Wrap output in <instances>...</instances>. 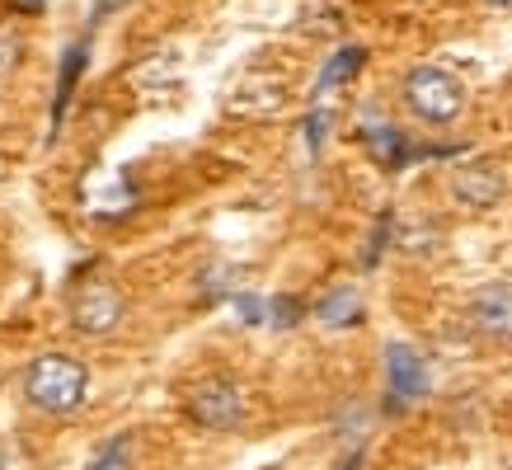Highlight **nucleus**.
I'll return each mask as SVG.
<instances>
[{
    "mask_svg": "<svg viewBox=\"0 0 512 470\" xmlns=\"http://www.w3.org/2000/svg\"><path fill=\"white\" fill-rule=\"evenodd\" d=\"M90 391V367L71 353H43L33 358V367L24 372V400L33 409H43L52 419H71L85 405Z\"/></svg>",
    "mask_w": 512,
    "mask_h": 470,
    "instance_id": "f257e3e1",
    "label": "nucleus"
},
{
    "mask_svg": "<svg viewBox=\"0 0 512 470\" xmlns=\"http://www.w3.org/2000/svg\"><path fill=\"white\" fill-rule=\"evenodd\" d=\"M404 104L423 123H451L466 109V85L451 76L447 66H414L404 76Z\"/></svg>",
    "mask_w": 512,
    "mask_h": 470,
    "instance_id": "f03ea898",
    "label": "nucleus"
},
{
    "mask_svg": "<svg viewBox=\"0 0 512 470\" xmlns=\"http://www.w3.org/2000/svg\"><path fill=\"white\" fill-rule=\"evenodd\" d=\"M188 414H193V423H202V428L226 433V428H240V419H245V395H240V386L226 381V376H207V381H198V386L188 391Z\"/></svg>",
    "mask_w": 512,
    "mask_h": 470,
    "instance_id": "7ed1b4c3",
    "label": "nucleus"
},
{
    "mask_svg": "<svg viewBox=\"0 0 512 470\" xmlns=\"http://www.w3.org/2000/svg\"><path fill=\"white\" fill-rule=\"evenodd\" d=\"M433 386V372H428V362H423L419 348L409 344H386V405L404 409L423 400Z\"/></svg>",
    "mask_w": 512,
    "mask_h": 470,
    "instance_id": "20e7f679",
    "label": "nucleus"
},
{
    "mask_svg": "<svg viewBox=\"0 0 512 470\" xmlns=\"http://www.w3.org/2000/svg\"><path fill=\"white\" fill-rule=\"evenodd\" d=\"M76 329L80 334H113L118 320L127 315V297L109 282H94V287H80L76 297Z\"/></svg>",
    "mask_w": 512,
    "mask_h": 470,
    "instance_id": "39448f33",
    "label": "nucleus"
},
{
    "mask_svg": "<svg viewBox=\"0 0 512 470\" xmlns=\"http://www.w3.org/2000/svg\"><path fill=\"white\" fill-rule=\"evenodd\" d=\"M470 320L484 339L494 344H512V287L508 282H489L470 297Z\"/></svg>",
    "mask_w": 512,
    "mask_h": 470,
    "instance_id": "423d86ee",
    "label": "nucleus"
},
{
    "mask_svg": "<svg viewBox=\"0 0 512 470\" xmlns=\"http://www.w3.org/2000/svg\"><path fill=\"white\" fill-rule=\"evenodd\" d=\"M451 188H456V198L470 207H494L508 184H503V170H498V165H470V170L456 174Z\"/></svg>",
    "mask_w": 512,
    "mask_h": 470,
    "instance_id": "0eeeda50",
    "label": "nucleus"
},
{
    "mask_svg": "<svg viewBox=\"0 0 512 470\" xmlns=\"http://www.w3.org/2000/svg\"><path fill=\"white\" fill-rule=\"evenodd\" d=\"M315 320L320 325H329V329H343V325H357L362 320V292L357 287H329L325 297L315 301Z\"/></svg>",
    "mask_w": 512,
    "mask_h": 470,
    "instance_id": "6e6552de",
    "label": "nucleus"
},
{
    "mask_svg": "<svg viewBox=\"0 0 512 470\" xmlns=\"http://www.w3.org/2000/svg\"><path fill=\"white\" fill-rule=\"evenodd\" d=\"M362 141H367V151H372L376 160H381V165H404V160L414 156V151H409V141H404V132L400 127H390V123H376V118H367V123H362Z\"/></svg>",
    "mask_w": 512,
    "mask_h": 470,
    "instance_id": "1a4fd4ad",
    "label": "nucleus"
},
{
    "mask_svg": "<svg viewBox=\"0 0 512 470\" xmlns=\"http://www.w3.org/2000/svg\"><path fill=\"white\" fill-rule=\"evenodd\" d=\"M362 62H367V52H362V47H339V52L329 57V66L320 71V80H315V99H320L325 90H334V85H343V80H353Z\"/></svg>",
    "mask_w": 512,
    "mask_h": 470,
    "instance_id": "9d476101",
    "label": "nucleus"
},
{
    "mask_svg": "<svg viewBox=\"0 0 512 470\" xmlns=\"http://www.w3.org/2000/svg\"><path fill=\"white\" fill-rule=\"evenodd\" d=\"M80 66H85V47H71V52L62 57V80H57V104H52V123H62L66 104H71V90H76Z\"/></svg>",
    "mask_w": 512,
    "mask_h": 470,
    "instance_id": "9b49d317",
    "label": "nucleus"
},
{
    "mask_svg": "<svg viewBox=\"0 0 512 470\" xmlns=\"http://www.w3.org/2000/svg\"><path fill=\"white\" fill-rule=\"evenodd\" d=\"M90 470H132V461H127V447H123V438H113L104 452L94 456V466Z\"/></svg>",
    "mask_w": 512,
    "mask_h": 470,
    "instance_id": "f8f14e48",
    "label": "nucleus"
},
{
    "mask_svg": "<svg viewBox=\"0 0 512 470\" xmlns=\"http://www.w3.org/2000/svg\"><path fill=\"white\" fill-rule=\"evenodd\" d=\"M268 315H273V325H278V329H292L296 315H301V306H296L292 297H278L273 306H268Z\"/></svg>",
    "mask_w": 512,
    "mask_h": 470,
    "instance_id": "ddd939ff",
    "label": "nucleus"
},
{
    "mask_svg": "<svg viewBox=\"0 0 512 470\" xmlns=\"http://www.w3.org/2000/svg\"><path fill=\"white\" fill-rule=\"evenodd\" d=\"M235 311H240V320H245V325H259V320H264V306H259V297H249V292H240V297H235Z\"/></svg>",
    "mask_w": 512,
    "mask_h": 470,
    "instance_id": "4468645a",
    "label": "nucleus"
},
{
    "mask_svg": "<svg viewBox=\"0 0 512 470\" xmlns=\"http://www.w3.org/2000/svg\"><path fill=\"white\" fill-rule=\"evenodd\" d=\"M320 137H325V113H311V123H306V146L320 151Z\"/></svg>",
    "mask_w": 512,
    "mask_h": 470,
    "instance_id": "2eb2a0df",
    "label": "nucleus"
},
{
    "mask_svg": "<svg viewBox=\"0 0 512 470\" xmlns=\"http://www.w3.org/2000/svg\"><path fill=\"white\" fill-rule=\"evenodd\" d=\"M118 5H127V0H99V5H94V19H104L109 10H118Z\"/></svg>",
    "mask_w": 512,
    "mask_h": 470,
    "instance_id": "dca6fc26",
    "label": "nucleus"
},
{
    "mask_svg": "<svg viewBox=\"0 0 512 470\" xmlns=\"http://www.w3.org/2000/svg\"><path fill=\"white\" fill-rule=\"evenodd\" d=\"M484 5H494V10H512V0H484Z\"/></svg>",
    "mask_w": 512,
    "mask_h": 470,
    "instance_id": "f3484780",
    "label": "nucleus"
},
{
    "mask_svg": "<svg viewBox=\"0 0 512 470\" xmlns=\"http://www.w3.org/2000/svg\"><path fill=\"white\" fill-rule=\"evenodd\" d=\"M508 470H512V466H508Z\"/></svg>",
    "mask_w": 512,
    "mask_h": 470,
    "instance_id": "a211bd4d",
    "label": "nucleus"
}]
</instances>
